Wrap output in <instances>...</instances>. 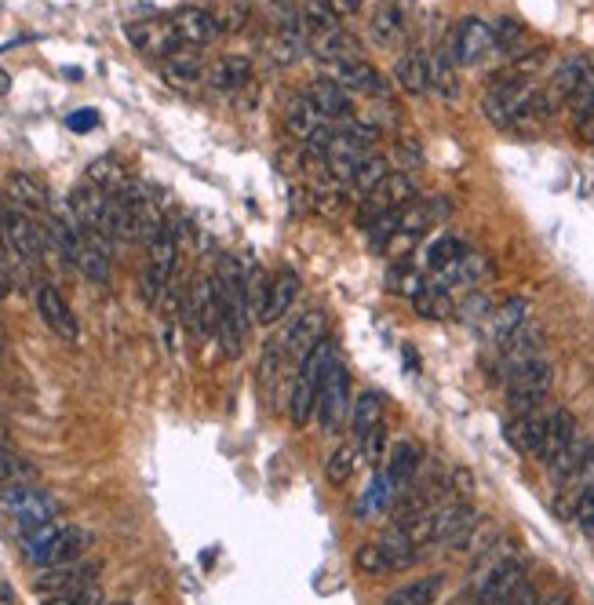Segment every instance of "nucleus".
<instances>
[{
    "label": "nucleus",
    "mask_w": 594,
    "mask_h": 605,
    "mask_svg": "<svg viewBox=\"0 0 594 605\" xmlns=\"http://www.w3.org/2000/svg\"><path fill=\"white\" fill-rule=\"evenodd\" d=\"M38 314H41V321L47 325V332H55L63 343H77L81 340L77 314L70 310L66 296L59 293L55 285H41L38 288Z\"/></svg>",
    "instance_id": "obj_17"
},
{
    "label": "nucleus",
    "mask_w": 594,
    "mask_h": 605,
    "mask_svg": "<svg viewBox=\"0 0 594 605\" xmlns=\"http://www.w3.org/2000/svg\"><path fill=\"white\" fill-rule=\"evenodd\" d=\"M383 427V394L380 391H361L354 402H350V434L361 445L372 431Z\"/></svg>",
    "instance_id": "obj_29"
},
{
    "label": "nucleus",
    "mask_w": 594,
    "mask_h": 605,
    "mask_svg": "<svg viewBox=\"0 0 594 605\" xmlns=\"http://www.w3.org/2000/svg\"><path fill=\"white\" fill-rule=\"evenodd\" d=\"M423 285H427V282H423V274L412 270L409 263H394V266H391V274H386V288H391V293H402V296H409V299L416 296Z\"/></svg>",
    "instance_id": "obj_47"
},
{
    "label": "nucleus",
    "mask_w": 594,
    "mask_h": 605,
    "mask_svg": "<svg viewBox=\"0 0 594 605\" xmlns=\"http://www.w3.org/2000/svg\"><path fill=\"white\" fill-rule=\"evenodd\" d=\"M394 81L402 84V92H409V95H427L431 92V55L416 52V47L405 52L394 66Z\"/></svg>",
    "instance_id": "obj_33"
},
{
    "label": "nucleus",
    "mask_w": 594,
    "mask_h": 605,
    "mask_svg": "<svg viewBox=\"0 0 594 605\" xmlns=\"http://www.w3.org/2000/svg\"><path fill=\"white\" fill-rule=\"evenodd\" d=\"M354 445H339V449L329 456V464H325V481H329L332 489L347 486L350 475H354Z\"/></svg>",
    "instance_id": "obj_45"
},
{
    "label": "nucleus",
    "mask_w": 594,
    "mask_h": 605,
    "mask_svg": "<svg viewBox=\"0 0 594 605\" xmlns=\"http://www.w3.org/2000/svg\"><path fill=\"white\" fill-rule=\"evenodd\" d=\"M299 293H303L299 274L288 270V266H285V270H277L271 282L263 285L259 302H256V318L263 325H277L288 310H293V302L299 299Z\"/></svg>",
    "instance_id": "obj_14"
},
{
    "label": "nucleus",
    "mask_w": 594,
    "mask_h": 605,
    "mask_svg": "<svg viewBox=\"0 0 594 605\" xmlns=\"http://www.w3.org/2000/svg\"><path fill=\"white\" fill-rule=\"evenodd\" d=\"M4 347H8V332H4V321H0V358H4Z\"/></svg>",
    "instance_id": "obj_57"
},
{
    "label": "nucleus",
    "mask_w": 594,
    "mask_h": 605,
    "mask_svg": "<svg viewBox=\"0 0 594 605\" xmlns=\"http://www.w3.org/2000/svg\"><path fill=\"white\" fill-rule=\"evenodd\" d=\"M448 52H453L456 66H481L485 59L496 52V30L478 15H467L456 22L453 38H448Z\"/></svg>",
    "instance_id": "obj_10"
},
{
    "label": "nucleus",
    "mask_w": 594,
    "mask_h": 605,
    "mask_svg": "<svg viewBox=\"0 0 594 605\" xmlns=\"http://www.w3.org/2000/svg\"><path fill=\"white\" fill-rule=\"evenodd\" d=\"M576 438V420L569 408H554V413H548V434H543V449H540V464H551V459L569 449Z\"/></svg>",
    "instance_id": "obj_34"
},
{
    "label": "nucleus",
    "mask_w": 594,
    "mask_h": 605,
    "mask_svg": "<svg viewBox=\"0 0 594 605\" xmlns=\"http://www.w3.org/2000/svg\"><path fill=\"white\" fill-rule=\"evenodd\" d=\"M204 77H209L212 92H241L252 81V63L245 55H223L215 59Z\"/></svg>",
    "instance_id": "obj_32"
},
{
    "label": "nucleus",
    "mask_w": 594,
    "mask_h": 605,
    "mask_svg": "<svg viewBox=\"0 0 594 605\" xmlns=\"http://www.w3.org/2000/svg\"><path fill=\"white\" fill-rule=\"evenodd\" d=\"M176 259H179V237L172 223H168L147 245V270H142V296H147V302H157L165 296L168 277L176 270Z\"/></svg>",
    "instance_id": "obj_9"
},
{
    "label": "nucleus",
    "mask_w": 594,
    "mask_h": 605,
    "mask_svg": "<svg viewBox=\"0 0 594 605\" xmlns=\"http://www.w3.org/2000/svg\"><path fill=\"white\" fill-rule=\"evenodd\" d=\"M412 310H416L420 318H427V321H445V318H453L456 314V299H453V293H445L442 285L427 282L416 296H412Z\"/></svg>",
    "instance_id": "obj_36"
},
{
    "label": "nucleus",
    "mask_w": 594,
    "mask_h": 605,
    "mask_svg": "<svg viewBox=\"0 0 594 605\" xmlns=\"http://www.w3.org/2000/svg\"><path fill=\"white\" fill-rule=\"evenodd\" d=\"M92 548V532L88 529H77V526H63L55 532L52 540L44 543V548L33 554V565L41 569H52V565H66V562H77L84 559V551Z\"/></svg>",
    "instance_id": "obj_18"
},
{
    "label": "nucleus",
    "mask_w": 594,
    "mask_h": 605,
    "mask_svg": "<svg viewBox=\"0 0 594 605\" xmlns=\"http://www.w3.org/2000/svg\"><path fill=\"white\" fill-rule=\"evenodd\" d=\"M99 576H103L99 559H77L66 565L41 569V573L33 576V591H38L41 598H59V595H70V591H81L88 584H99Z\"/></svg>",
    "instance_id": "obj_8"
},
{
    "label": "nucleus",
    "mask_w": 594,
    "mask_h": 605,
    "mask_svg": "<svg viewBox=\"0 0 594 605\" xmlns=\"http://www.w3.org/2000/svg\"><path fill=\"white\" fill-rule=\"evenodd\" d=\"M11 88V81H8V74H4V70H0V95H4Z\"/></svg>",
    "instance_id": "obj_58"
},
{
    "label": "nucleus",
    "mask_w": 594,
    "mask_h": 605,
    "mask_svg": "<svg viewBox=\"0 0 594 605\" xmlns=\"http://www.w3.org/2000/svg\"><path fill=\"white\" fill-rule=\"evenodd\" d=\"M128 33V41L136 52L142 55H150V59H165L168 55H176V52H183V44H179V33L172 26V19H142V22H131V26L125 30Z\"/></svg>",
    "instance_id": "obj_15"
},
{
    "label": "nucleus",
    "mask_w": 594,
    "mask_h": 605,
    "mask_svg": "<svg viewBox=\"0 0 594 605\" xmlns=\"http://www.w3.org/2000/svg\"><path fill=\"white\" fill-rule=\"evenodd\" d=\"M576 136L584 139V142H594V114L576 117Z\"/></svg>",
    "instance_id": "obj_55"
},
{
    "label": "nucleus",
    "mask_w": 594,
    "mask_h": 605,
    "mask_svg": "<svg viewBox=\"0 0 594 605\" xmlns=\"http://www.w3.org/2000/svg\"><path fill=\"white\" fill-rule=\"evenodd\" d=\"M15 478H19V464L4 449H0V486H11Z\"/></svg>",
    "instance_id": "obj_53"
},
{
    "label": "nucleus",
    "mask_w": 594,
    "mask_h": 605,
    "mask_svg": "<svg viewBox=\"0 0 594 605\" xmlns=\"http://www.w3.org/2000/svg\"><path fill=\"white\" fill-rule=\"evenodd\" d=\"M554 383V369L551 361L540 354H526L515 361H503V386H507V405H511L515 416L526 413H540L543 397H548Z\"/></svg>",
    "instance_id": "obj_2"
},
{
    "label": "nucleus",
    "mask_w": 594,
    "mask_h": 605,
    "mask_svg": "<svg viewBox=\"0 0 594 605\" xmlns=\"http://www.w3.org/2000/svg\"><path fill=\"white\" fill-rule=\"evenodd\" d=\"M339 88H347V92H372V95H380V99H386V81L380 77V70H375L372 63H365V59H350V63H336L332 66V77Z\"/></svg>",
    "instance_id": "obj_24"
},
{
    "label": "nucleus",
    "mask_w": 594,
    "mask_h": 605,
    "mask_svg": "<svg viewBox=\"0 0 594 605\" xmlns=\"http://www.w3.org/2000/svg\"><path fill=\"white\" fill-rule=\"evenodd\" d=\"M397 157H402V164H405V168H416V164L423 161L416 142H402V147H397Z\"/></svg>",
    "instance_id": "obj_54"
},
{
    "label": "nucleus",
    "mask_w": 594,
    "mask_h": 605,
    "mask_svg": "<svg viewBox=\"0 0 594 605\" xmlns=\"http://www.w3.org/2000/svg\"><path fill=\"white\" fill-rule=\"evenodd\" d=\"M489 314H492V299L485 296V293H478V288H470L467 299L456 302V318L467 321V325H485Z\"/></svg>",
    "instance_id": "obj_46"
},
{
    "label": "nucleus",
    "mask_w": 594,
    "mask_h": 605,
    "mask_svg": "<svg viewBox=\"0 0 594 605\" xmlns=\"http://www.w3.org/2000/svg\"><path fill=\"white\" fill-rule=\"evenodd\" d=\"M467 256V245L459 237H453V234H445V237H438L434 245H427V270L431 274H442V270H448L456 259H464Z\"/></svg>",
    "instance_id": "obj_43"
},
{
    "label": "nucleus",
    "mask_w": 594,
    "mask_h": 605,
    "mask_svg": "<svg viewBox=\"0 0 594 605\" xmlns=\"http://www.w3.org/2000/svg\"><path fill=\"white\" fill-rule=\"evenodd\" d=\"M431 92H438L445 103L459 99V77H456V59L448 47H438L431 55Z\"/></svg>",
    "instance_id": "obj_37"
},
{
    "label": "nucleus",
    "mask_w": 594,
    "mask_h": 605,
    "mask_svg": "<svg viewBox=\"0 0 594 605\" xmlns=\"http://www.w3.org/2000/svg\"><path fill=\"white\" fill-rule=\"evenodd\" d=\"M339 131H347V136L354 139L361 150H369V147H375V142H380V128H375V125H361V120H350V117L343 120V128H339Z\"/></svg>",
    "instance_id": "obj_50"
},
{
    "label": "nucleus",
    "mask_w": 594,
    "mask_h": 605,
    "mask_svg": "<svg viewBox=\"0 0 594 605\" xmlns=\"http://www.w3.org/2000/svg\"><path fill=\"white\" fill-rule=\"evenodd\" d=\"M405 38V11L397 0H383L369 19V41L375 47H394Z\"/></svg>",
    "instance_id": "obj_27"
},
{
    "label": "nucleus",
    "mask_w": 594,
    "mask_h": 605,
    "mask_svg": "<svg viewBox=\"0 0 594 605\" xmlns=\"http://www.w3.org/2000/svg\"><path fill=\"white\" fill-rule=\"evenodd\" d=\"M110 204H114L110 193H103L92 183H81L74 193H70V215H74V223L84 230V234H95L106 241H110V234H106V230H110Z\"/></svg>",
    "instance_id": "obj_13"
},
{
    "label": "nucleus",
    "mask_w": 594,
    "mask_h": 605,
    "mask_svg": "<svg viewBox=\"0 0 594 605\" xmlns=\"http://www.w3.org/2000/svg\"><path fill=\"white\" fill-rule=\"evenodd\" d=\"M448 209H453V204H448L445 198L409 204V209H402V230H409V234H420V237H423V230H431L438 220H445Z\"/></svg>",
    "instance_id": "obj_39"
},
{
    "label": "nucleus",
    "mask_w": 594,
    "mask_h": 605,
    "mask_svg": "<svg viewBox=\"0 0 594 605\" xmlns=\"http://www.w3.org/2000/svg\"><path fill=\"white\" fill-rule=\"evenodd\" d=\"M66 128H70V131H77V136H88L92 128H99V114H95V110H77V114H70V117H66Z\"/></svg>",
    "instance_id": "obj_51"
},
{
    "label": "nucleus",
    "mask_w": 594,
    "mask_h": 605,
    "mask_svg": "<svg viewBox=\"0 0 594 605\" xmlns=\"http://www.w3.org/2000/svg\"><path fill=\"white\" fill-rule=\"evenodd\" d=\"M44 605H106V595L99 584H88L81 591H70V595H59V598H44Z\"/></svg>",
    "instance_id": "obj_48"
},
{
    "label": "nucleus",
    "mask_w": 594,
    "mask_h": 605,
    "mask_svg": "<svg viewBox=\"0 0 594 605\" xmlns=\"http://www.w3.org/2000/svg\"><path fill=\"white\" fill-rule=\"evenodd\" d=\"M183 321L198 340L215 336V329H220V288H215V277H198L190 285L183 299Z\"/></svg>",
    "instance_id": "obj_11"
},
{
    "label": "nucleus",
    "mask_w": 594,
    "mask_h": 605,
    "mask_svg": "<svg viewBox=\"0 0 594 605\" xmlns=\"http://www.w3.org/2000/svg\"><path fill=\"white\" fill-rule=\"evenodd\" d=\"M537 95H540V88L532 84V77L507 74L485 88L481 114L489 117L496 128H515V125H526V120H540Z\"/></svg>",
    "instance_id": "obj_4"
},
{
    "label": "nucleus",
    "mask_w": 594,
    "mask_h": 605,
    "mask_svg": "<svg viewBox=\"0 0 594 605\" xmlns=\"http://www.w3.org/2000/svg\"><path fill=\"white\" fill-rule=\"evenodd\" d=\"M526 321H529V299L511 296V299L496 302L492 314H489V318H485V325H481V329H485V340L496 343V347H503Z\"/></svg>",
    "instance_id": "obj_19"
},
{
    "label": "nucleus",
    "mask_w": 594,
    "mask_h": 605,
    "mask_svg": "<svg viewBox=\"0 0 594 605\" xmlns=\"http://www.w3.org/2000/svg\"><path fill=\"white\" fill-rule=\"evenodd\" d=\"M106 605H131V602H106Z\"/></svg>",
    "instance_id": "obj_59"
},
{
    "label": "nucleus",
    "mask_w": 594,
    "mask_h": 605,
    "mask_svg": "<svg viewBox=\"0 0 594 605\" xmlns=\"http://www.w3.org/2000/svg\"><path fill=\"white\" fill-rule=\"evenodd\" d=\"M350 402H354V394H350V369L343 365V358H336L318 397V423L325 434L339 431V423L350 416Z\"/></svg>",
    "instance_id": "obj_12"
},
{
    "label": "nucleus",
    "mask_w": 594,
    "mask_h": 605,
    "mask_svg": "<svg viewBox=\"0 0 594 605\" xmlns=\"http://www.w3.org/2000/svg\"><path fill=\"white\" fill-rule=\"evenodd\" d=\"M4 503H8V511L19 518V526L26 529V526H44V522H55V514H59V507L55 500L47 492L41 489H11L4 496Z\"/></svg>",
    "instance_id": "obj_20"
},
{
    "label": "nucleus",
    "mask_w": 594,
    "mask_h": 605,
    "mask_svg": "<svg viewBox=\"0 0 594 605\" xmlns=\"http://www.w3.org/2000/svg\"><path fill=\"white\" fill-rule=\"evenodd\" d=\"M0 230H4V245L11 252V259H19L26 266L41 263L47 245H52V237L44 234L38 215L22 212L15 204H4V209H0Z\"/></svg>",
    "instance_id": "obj_7"
},
{
    "label": "nucleus",
    "mask_w": 594,
    "mask_h": 605,
    "mask_svg": "<svg viewBox=\"0 0 594 605\" xmlns=\"http://www.w3.org/2000/svg\"><path fill=\"white\" fill-rule=\"evenodd\" d=\"M442 591H445V576L431 573V576L412 580V584H405V587H394L391 595L383 598V605H434Z\"/></svg>",
    "instance_id": "obj_35"
},
{
    "label": "nucleus",
    "mask_w": 594,
    "mask_h": 605,
    "mask_svg": "<svg viewBox=\"0 0 594 605\" xmlns=\"http://www.w3.org/2000/svg\"><path fill=\"white\" fill-rule=\"evenodd\" d=\"M84 183L99 187L103 193L117 198V193L128 187V168L120 164L117 157H99V161L88 164V172H84Z\"/></svg>",
    "instance_id": "obj_38"
},
{
    "label": "nucleus",
    "mask_w": 594,
    "mask_h": 605,
    "mask_svg": "<svg viewBox=\"0 0 594 605\" xmlns=\"http://www.w3.org/2000/svg\"><path fill=\"white\" fill-rule=\"evenodd\" d=\"M303 95H307L314 103V110H318L325 120H347L350 110H354V106H350V92L339 88L336 81H314Z\"/></svg>",
    "instance_id": "obj_30"
},
{
    "label": "nucleus",
    "mask_w": 594,
    "mask_h": 605,
    "mask_svg": "<svg viewBox=\"0 0 594 605\" xmlns=\"http://www.w3.org/2000/svg\"><path fill=\"white\" fill-rule=\"evenodd\" d=\"M215 288H220V343L230 358H237L245 350L248 340V325H252V288H248V274L241 270V263L234 256H226L220 263V274H215Z\"/></svg>",
    "instance_id": "obj_1"
},
{
    "label": "nucleus",
    "mask_w": 594,
    "mask_h": 605,
    "mask_svg": "<svg viewBox=\"0 0 594 605\" xmlns=\"http://www.w3.org/2000/svg\"><path fill=\"white\" fill-rule=\"evenodd\" d=\"M423 464V453L416 442H397L386 464V489H409L416 481V470Z\"/></svg>",
    "instance_id": "obj_31"
},
{
    "label": "nucleus",
    "mask_w": 594,
    "mask_h": 605,
    "mask_svg": "<svg viewBox=\"0 0 594 605\" xmlns=\"http://www.w3.org/2000/svg\"><path fill=\"white\" fill-rule=\"evenodd\" d=\"M496 52L503 55H521L529 47V30L518 19H500L496 22Z\"/></svg>",
    "instance_id": "obj_44"
},
{
    "label": "nucleus",
    "mask_w": 594,
    "mask_h": 605,
    "mask_svg": "<svg viewBox=\"0 0 594 605\" xmlns=\"http://www.w3.org/2000/svg\"><path fill=\"white\" fill-rule=\"evenodd\" d=\"M391 176V164H386V157H380V153H365L358 161V168H354V176H350V187H354L361 198L365 193H372L375 187L383 183V179Z\"/></svg>",
    "instance_id": "obj_42"
},
{
    "label": "nucleus",
    "mask_w": 594,
    "mask_h": 605,
    "mask_svg": "<svg viewBox=\"0 0 594 605\" xmlns=\"http://www.w3.org/2000/svg\"><path fill=\"white\" fill-rule=\"evenodd\" d=\"M0 605H15V591L8 584H0Z\"/></svg>",
    "instance_id": "obj_56"
},
{
    "label": "nucleus",
    "mask_w": 594,
    "mask_h": 605,
    "mask_svg": "<svg viewBox=\"0 0 594 605\" xmlns=\"http://www.w3.org/2000/svg\"><path fill=\"white\" fill-rule=\"evenodd\" d=\"M215 22V30L220 33H241L248 26L252 19V4L248 0H212L209 8H204Z\"/></svg>",
    "instance_id": "obj_40"
},
{
    "label": "nucleus",
    "mask_w": 594,
    "mask_h": 605,
    "mask_svg": "<svg viewBox=\"0 0 594 605\" xmlns=\"http://www.w3.org/2000/svg\"><path fill=\"white\" fill-rule=\"evenodd\" d=\"M496 605H540V595H537V587H532L529 580H526V584H518L511 595L500 598Z\"/></svg>",
    "instance_id": "obj_52"
},
{
    "label": "nucleus",
    "mask_w": 594,
    "mask_h": 605,
    "mask_svg": "<svg viewBox=\"0 0 594 605\" xmlns=\"http://www.w3.org/2000/svg\"><path fill=\"white\" fill-rule=\"evenodd\" d=\"M285 128L293 131V139L299 142H310V147H318V142L329 136V128H325V117L314 110V103L307 95H296L293 103H288L285 110Z\"/></svg>",
    "instance_id": "obj_23"
},
{
    "label": "nucleus",
    "mask_w": 594,
    "mask_h": 605,
    "mask_svg": "<svg viewBox=\"0 0 594 605\" xmlns=\"http://www.w3.org/2000/svg\"><path fill=\"white\" fill-rule=\"evenodd\" d=\"M165 81L168 84H176V88H198L201 84V77H204V66L198 63V55H190L187 47L183 52H176V55H168L165 59Z\"/></svg>",
    "instance_id": "obj_41"
},
{
    "label": "nucleus",
    "mask_w": 594,
    "mask_h": 605,
    "mask_svg": "<svg viewBox=\"0 0 594 605\" xmlns=\"http://www.w3.org/2000/svg\"><path fill=\"white\" fill-rule=\"evenodd\" d=\"M74 266L84 277H88V282L106 285V282H110V241L95 237V234H84V230H81V248H77V263Z\"/></svg>",
    "instance_id": "obj_26"
},
{
    "label": "nucleus",
    "mask_w": 594,
    "mask_h": 605,
    "mask_svg": "<svg viewBox=\"0 0 594 605\" xmlns=\"http://www.w3.org/2000/svg\"><path fill=\"white\" fill-rule=\"evenodd\" d=\"M310 4H329V0H310Z\"/></svg>",
    "instance_id": "obj_60"
},
{
    "label": "nucleus",
    "mask_w": 594,
    "mask_h": 605,
    "mask_svg": "<svg viewBox=\"0 0 594 605\" xmlns=\"http://www.w3.org/2000/svg\"><path fill=\"white\" fill-rule=\"evenodd\" d=\"M339 350L332 340H321L318 347L310 350L307 358L296 365V380H293V391H288V416H293L296 427H307V423L318 416V397H321V386L329 369L336 365Z\"/></svg>",
    "instance_id": "obj_3"
},
{
    "label": "nucleus",
    "mask_w": 594,
    "mask_h": 605,
    "mask_svg": "<svg viewBox=\"0 0 594 605\" xmlns=\"http://www.w3.org/2000/svg\"><path fill=\"white\" fill-rule=\"evenodd\" d=\"M529 580V562L515 554L511 548H489L470 576V598L478 605H496L507 598L518 584Z\"/></svg>",
    "instance_id": "obj_5"
},
{
    "label": "nucleus",
    "mask_w": 594,
    "mask_h": 605,
    "mask_svg": "<svg viewBox=\"0 0 594 605\" xmlns=\"http://www.w3.org/2000/svg\"><path fill=\"white\" fill-rule=\"evenodd\" d=\"M416 548H412V540L405 537L402 526L386 529L380 540L372 543H361V548L354 551V569L361 576H391L397 573V569H409L412 562H416Z\"/></svg>",
    "instance_id": "obj_6"
},
{
    "label": "nucleus",
    "mask_w": 594,
    "mask_h": 605,
    "mask_svg": "<svg viewBox=\"0 0 594 605\" xmlns=\"http://www.w3.org/2000/svg\"><path fill=\"white\" fill-rule=\"evenodd\" d=\"M503 434H507V442H511L521 456H540V449H543V434H548V416H543V413L515 416V420H507Z\"/></svg>",
    "instance_id": "obj_25"
},
{
    "label": "nucleus",
    "mask_w": 594,
    "mask_h": 605,
    "mask_svg": "<svg viewBox=\"0 0 594 605\" xmlns=\"http://www.w3.org/2000/svg\"><path fill=\"white\" fill-rule=\"evenodd\" d=\"M321 340H329V314H325V310H307V314H299V318L293 321V329L285 332L282 354H285V361L299 365V361L307 358Z\"/></svg>",
    "instance_id": "obj_16"
},
{
    "label": "nucleus",
    "mask_w": 594,
    "mask_h": 605,
    "mask_svg": "<svg viewBox=\"0 0 594 605\" xmlns=\"http://www.w3.org/2000/svg\"><path fill=\"white\" fill-rule=\"evenodd\" d=\"M573 518H576V526L584 529V537H591L594 540V486L591 489H584L573 500Z\"/></svg>",
    "instance_id": "obj_49"
},
{
    "label": "nucleus",
    "mask_w": 594,
    "mask_h": 605,
    "mask_svg": "<svg viewBox=\"0 0 594 605\" xmlns=\"http://www.w3.org/2000/svg\"><path fill=\"white\" fill-rule=\"evenodd\" d=\"M168 19H172L183 47H209L215 38H220V30H215L212 15L204 8H176Z\"/></svg>",
    "instance_id": "obj_22"
},
{
    "label": "nucleus",
    "mask_w": 594,
    "mask_h": 605,
    "mask_svg": "<svg viewBox=\"0 0 594 605\" xmlns=\"http://www.w3.org/2000/svg\"><path fill=\"white\" fill-rule=\"evenodd\" d=\"M4 193H8V201L15 204V209L22 212H30V215H44L47 212V190L41 179H33L26 172H11L4 179Z\"/></svg>",
    "instance_id": "obj_28"
},
{
    "label": "nucleus",
    "mask_w": 594,
    "mask_h": 605,
    "mask_svg": "<svg viewBox=\"0 0 594 605\" xmlns=\"http://www.w3.org/2000/svg\"><path fill=\"white\" fill-rule=\"evenodd\" d=\"M489 270H492V263L481 256V252H470L467 248V256L464 259H456L448 270H442V274H434V285H442L445 293H470V288H478L485 277H489Z\"/></svg>",
    "instance_id": "obj_21"
}]
</instances>
